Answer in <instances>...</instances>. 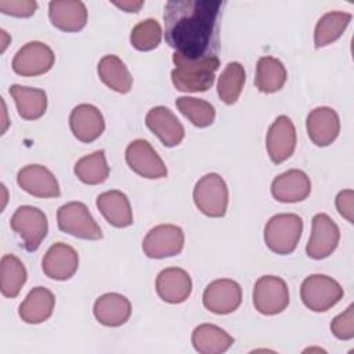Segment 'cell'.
I'll list each match as a JSON object with an SVG mask.
<instances>
[{"label": "cell", "mask_w": 354, "mask_h": 354, "mask_svg": "<svg viewBox=\"0 0 354 354\" xmlns=\"http://www.w3.org/2000/svg\"><path fill=\"white\" fill-rule=\"evenodd\" d=\"M124 155L129 167L144 178L156 180L167 176V169L162 158L152 148V145L142 138L131 141L127 145Z\"/></svg>", "instance_id": "10"}, {"label": "cell", "mask_w": 354, "mask_h": 354, "mask_svg": "<svg viewBox=\"0 0 354 354\" xmlns=\"http://www.w3.org/2000/svg\"><path fill=\"white\" fill-rule=\"evenodd\" d=\"M340 239L337 224L325 213H317L311 221V235L306 246V253L314 260L330 256Z\"/></svg>", "instance_id": "13"}, {"label": "cell", "mask_w": 354, "mask_h": 354, "mask_svg": "<svg viewBox=\"0 0 354 354\" xmlns=\"http://www.w3.org/2000/svg\"><path fill=\"white\" fill-rule=\"evenodd\" d=\"M184 231L174 224H159L148 231L142 241V250L149 259L173 257L184 248Z\"/></svg>", "instance_id": "9"}, {"label": "cell", "mask_w": 354, "mask_h": 354, "mask_svg": "<svg viewBox=\"0 0 354 354\" xmlns=\"http://www.w3.org/2000/svg\"><path fill=\"white\" fill-rule=\"evenodd\" d=\"M10 95L14 98L18 115L25 120L40 119L47 111V94L41 88L12 84Z\"/></svg>", "instance_id": "26"}, {"label": "cell", "mask_w": 354, "mask_h": 354, "mask_svg": "<svg viewBox=\"0 0 354 354\" xmlns=\"http://www.w3.org/2000/svg\"><path fill=\"white\" fill-rule=\"evenodd\" d=\"M155 289L163 301L178 304L189 297L192 292V279L185 270L169 267L158 274Z\"/></svg>", "instance_id": "19"}, {"label": "cell", "mask_w": 354, "mask_h": 354, "mask_svg": "<svg viewBox=\"0 0 354 354\" xmlns=\"http://www.w3.org/2000/svg\"><path fill=\"white\" fill-rule=\"evenodd\" d=\"M10 227L19 236L24 248L28 252H35L47 235L48 221L43 210L30 205H24L11 216Z\"/></svg>", "instance_id": "6"}, {"label": "cell", "mask_w": 354, "mask_h": 354, "mask_svg": "<svg viewBox=\"0 0 354 354\" xmlns=\"http://www.w3.org/2000/svg\"><path fill=\"white\" fill-rule=\"evenodd\" d=\"M171 82L178 91L199 93L209 90L214 83V73L220 66L217 55L203 58H188L174 51Z\"/></svg>", "instance_id": "2"}, {"label": "cell", "mask_w": 354, "mask_h": 354, "mask_svg": "<svg viewBox=\"0 0 354 354\" xmlns=\"http://www.w3.org/2000/svg\"><path fill=\"white\" fill-rule=\"evenodd\" d=\"M75 176L87 185H98L106 181L109 176V166L106 163L105 152L102 149L80 158L75 167Z\"/></svg>", "instance_id": "32"}, {"label": "cell", "mask_w": 354, "mask_h": 354, "mask_svg": "<svg viewBox=\"0 0 354 354\" xmlns=\"http://www.w3.org/2000/svg\"><path fill=\"white\" fill-rule=\"evenodd\" d=\"M113 6L126 11V12H138L144 6L142 0H123V1H112Z\"/></svg>", "instance_id": "39"}, {"label": "cell", "mask_w": 354, "mask_h": 354, "mask_svg": "<svg viewBox=\"0 0 354 354\" xmlns=\"http://www.w3.org/2000/svg\"><path fill=\"white\" fill-rule=\"evenodd\" d=\"M195 206L209 217H223L228 206V187L217 173H207L194 187Z\"/></svg>", "instance_id": "5"}, {"label": "cell", "mask_w": 354, "mask_h": 354, "mask_svg": "<svg viewBox=\"0 0 354 354\" xmlns=\"http://www.w3.org/2000/svg\"><path fill=\"white\" fill-rule=\"evenodd\" d=\"M54 306V293L44 286H36L26 295L25 300L19 304L18 314L24 322L36 325L47 321L53 315Z\"/></svg>", "instance_id": "24"}, {"label": "cell", "mask_w": 354, "mask_h": 354, "mask_svg": "<svg viewBox=\"0 0 354 354\" xmlns=\"http://www.w3.org/2000/svg\"><path fill=\"white\" fill-rule=\"evenodd\" d=\"M28 278L24 263L14 254H4L0 263V290L4 297L14 299L19 295Z\"/></svg>", "instance_id": "31"}, {"label": "cell", "mask_w": 354, "mask_h": 354, "mask_svg": "<svg viewBox=\"0 0 354 354\" xmlns=\"http://www.w3.org/2000/svg\"><path fill=\"white\" fill-rule=\"evenodd\" d=\"M55 61L53 50L41 41L24 44L12 59V71L19 76H40L47 73Z\"/></svg>", "instance_id": "12"}, {"label": "cell", "mask_w": 354, "mask_h": 354, "mask_svg": "<svg viewBox=\"0 0 354 354\" xmlns=\"http://www.w3.org/2000/svg\"><path fill=\"white\" fill-rule=\"evenodd\" d=\"M97 72L101 82L111 90L120 94H127L131 90L133 77L124 62L118 55H104L98 62Z\"/></svg>", "instance_id": "28"}, {"label": "cell", "mask_w": 354, "mask_h": 354, "mask_svg": "<svg viewBox=\"0 0 354 354\" xmlns=\"http://www.w3.org/2000/svg\"><path fill=\"white\" fill-rule=\"evenodd\" d=\"M336 209L339 214L348 223H354V191L343 189L336 196Z\"/></svg>", "instance_id": "38"}, {"label": "cell", "mask_w": 354, "mask_h": 354, "mask_svg": "<svg viewBox=\"0 0 354 354\" xmlns=\"http://www.w3.org/2000/svg\"><path fill=\"white\" fill-rule=\"evenodd\" d=\"M1 35H3L4 37H7V32H6V30H3V29H1ZM6 47H7V41H6V40H3V47H1V53H3L4 50H6Z\"/></svg>", "instance_id": "40"}, {"label": "cell", "mask_w": 354, "mask_h": 354, "mask_svg": "<svg viewBox=\"0 0 354 354\" xmlns=\"http://www.w3.org/2000/svg\"><path fill=\"white\" fill-rule=\"evenodd\" d=\"M296 129L290 118L279 115L268 129L267 133V152L270 159L279 165L289 159L296 148Z\"/></svg>", "instance_id": "14"}, {"label": "cell", "mask_w": 354, "mask_h": 354, "mask_svg": "<svg viewBox=\"0 0 354 354\" xmlns=\"http://www.w3.org/2000/svg\"><path fill=\"white\" fill-rule=\"evenodd\" d=\"M351 18L353 17L350 12H343V11L325 12L318 19L314 29L315 48H321L336 41L347 29Z\"/></svg>", "instance_id": "30"}, {"label": "cell", "mask_w": 354, "mask_h": 354, "mask_svg": "<svg viewBox=\"0 0 354 354\" xmlns=\"http://www.w3.org/2000/svg\"><path fill=\"white\" fill-rule=\"evenodd\" d=\"M57 224L62 232L88 241L102 238V231L83 202H68L57 210Z\"/></svg>", "instance_id": "7"}, {"label": "cell", "mask_w": 354, "mask_h": 354, "mask_svg": "<svg viewBox=\"0 0 354 354\" xmlns=\"http://www.w3.org/2000/svg\"><path fill=\"white\" fill-rule=\"evenodd\" d=\"M36 8L35 0H0V11L11 17L28 18L36 12Z\"/></svg>", "instance_id": "37"}, {"label": "cell", "mask_w": 354, "mask_h": 354, "mask_svg": "<svg viewBox=\"0 0 354 354\" xmlns=\"http://www.w3.org/2000/svg\"><path fill=\"white\" fill-rule=\"evenodd\" d=\"M145 124L165 147H176L184 140V126L166 106L151 108L145 116Z\"/></svg>", "instance_id": "16"}, {"label": "cell", "mask_w": 354, "mask_h": 354, "mask_svg": "<svg viewBox=\"0 0 354 354\" xmlns=\"http://www.w3.org/2000/svg\"><path fill=\"white\" fill-rule=\"evenodd\" d=\"M51 24L62 32H79L86 26L87 8L80 0H53L48 3Z\"/></svg>", "instance_id": "22"}, {"label": "cell", "mask_w": 354, "mask_h": 354, "mask_svg": "<svg viewBox=\"0 0 354 354\" xmlns=\"http://www.w3.org/2000/svg\"><path fill=\"white\" fill-rule=\"evenodd\" d=\"M303 232V220L295 213H279L272 216L264 227V242L277 254L295 252Z\"/></svg>", "instance_id": "3"}, {"label": "cell", "mask_w": 354, "mask_h": 354, "mask_svg": "<svg viewBox=\"0 0 354 354\" xmlns=\"http://www.w3.org/2000/svg\"><path fill=\"white\" fill-rule=\"evenodd\" d=\"M330 332L340 340L354 337V306L350 304L343 313L335 317L330 322Z\"/></svg>", "instance_id": "36"}, {"label": "cell", "mask_w": 354, "mask_h": 354, "mask_svg": "<svg viewBox=\"0 0 354 354\" xmlns=\"http://www.w3.org/2000/svg\"><path fill=\"white\" fill-rule=\"evenodd\" d=\"M306 129L310 140L317 147H328L339 136V115L335 109L329 106H318L307 115Z\"/></svg>", "instance_id": "18"}, {"label": "cell", "mask_w": 354, "mask_h": 354, "mask_svg": "<svg viewBox=\"0 0 354 354\" xmlns=\"http://www.w3.org/2000/svg\"><path fill=\"white\" fill-rule=\"evenodd\" d=\"M18 185L28 194L37 198H58L59 184L55 176L41 165H28L17 174Z\"/></svg>", "instance_id": "17"}, {"label": "cell", "mask_w": 354, "mask_h": 354, "mask_svg": "<svg viewBox=\"0 0 354 354\" xmlns=\"http://www.w3.org/2000/svg\"><path fill=\"white\" fill-rule=\"evenodd\" d=\"M79 267L77 252L64 242L53 243L41 260L43 272L55 281H66L75 275Z\"/></svg>", "instance_id": "15"}, {"label": "cell", "mask_w": 354, "mask_h": 354, "mask_svg": "<svg viewBox=\"0 0 354 354\" xmlns=\"http://www.w3.org/2000/svg\"><path fill=\"white\" fill-rule=\"evenodd\" d=\"M177 109L196 127H209L216 119L214 106L201 98L178 97L176 100Z\"/></svg>", "instance_id": "34"}, {"label": "cell", "mask_w": 354, "mask_h": 354, "mask_svg": "<svg viewBox=\"0 0 354 354\" xmlns=\"http://www.w3.org/2000/svg\"><path fill=\"white\" fill-rule=\"evenodd\" d=\"M93 313L101 325L116 328L129 321L131 315V303L126 296L111 292L95 300Z\"/></svg>", "instance_id": "23"}, {"label": "cell", "mask_w": 354, "mask_h": 354, "mask_svg": "<svg viewBox=\"0 0 354 354\" xmlns=\"http://www.w3.org/2000/svg\"><path fill=\"white\" fill-rule=\"evenodd\" d=\"M69 127L79 141L93 142L104 133L105 120L97 106L79 104L69 115Z\"/></svg>", "instance_id": "21"}, {"label": "cell", "mask_w": 354, "mask_h": 354, "mask_svg": "<svg viewBox=\"0 0 354 354\" xmlns=\"http://www.w3.org/2000/svg\"><path fill=\"white\" fill-rule=\"evenodd\" d=\"M286 79V68L278 58L270 55L259 58L254 77V84L259 91L264 94L277 93L283 87Z\"/></svg>", "instance_id": "29"}, {"label": "cell", "mask_w": 354, "mask_h": 354, "mask_svg": "<svg viewBox=\"0 0 354 354\" xmlns=\"http://www.w3.org/2000/svg\"><path fill=\"white\" fill-rule=\"evenodd\" d=\"M254 308L263 315H277L289 304L286 282L275 275L260 277L253 288Z\"/></svg>", "instance_id": "8"}, {"label": "cell", "mask_w": 354, "mask_h": 354, "mask_svg": "<svg viewBox=\"0 0 354 354\" xmlns=\"http://www.w3.org/2000/svg\"><path fill=\"white\" fill-rule=\"evenodd\" d=\"M224 3L217 0H171L165 4V39L188 58L216 55Z\"/></svg>", "instance_id": "1"}, {"label": "cell", "mask_w": 354, "mask_h": 354, "mask_svg": "<svg viewBox=\"0 0 354 354\" xmlns=\"http://www.w3.org/2000/svg\"><path fill=\"white\" fill-rule=\"evenodd\" d=\"M160 40L162 28L153 18H147L138 22L130 33V43L138 51H151L160 44Z\"/></svg>", "instance_id": "35"}, {"label": "cell", "mask_w": 354, "mask_h": 354, "mask_svg": "<svg viewBox=\"0 0 354 354\" xmlns=\"http://www.w3.org/2000/svg\"><path fill=\"white\" fill-rule=\"evenodd\" d=\"M311 192L310 177L299 169H290L277 176L271 183L272 196L282 203H296L307 199Z\"/></svg>", "instance_id": "20"}, {"label": "cell", "mask_w": 354, "mask_h": 354, "mask_svg": "<svg viewBox=\"0 0 354 354\" xmlns=\"http://www.w3.org/2000/svg\"><path fill=\"white\" fill-rule=\"evenodd\" d=\"M202 301L205 308L213 314H231L241 306L242 288L236 281L230 278L216 279L206 286Z\"/></svg>", "instance_id": "11"}, {"label": "cell", "mask_w": 354, "mask_h": 354, "mask_svg": "<svg viewBox=\"0 0 354 354\" xmlns=\"http://www.w3.org/2000/svg\"><path fill=\"white\" fill-rule=\"evenodd\" d=\"M343 293L340 283L324 274L308 275L300 286L303 304L315 313H324L336 306L342 300Z\"/></svg>", "instance_id": "4"}, {"label": "cell", "mask_w": 354, "mask_h": 354, "mask_svg": "<svg viewBox=\"0 0 354 354\" xmlns=\"http://www.w3.org/2000/svg\"><path fill=\"white\" fill-rule=\"evenodd\" d=\"M191 342L201 354H221L234 344V337L214 324H201L194 329Z\"/></svg>", "instance_id": "27"}, {"label": "cell", "mask_w": 354, "mask_h": 354, "mask_svg": "<svg viewBox=\"0 0 354 354\" xmlns=\"http://www.w3.org/2000/svg\"><path fill=\"white\" fill-rule=\"evenodd\" d=\"M245 80H246V72L242 64L228 62L223 69L221 75L218 76L217 94L220 100L227 105L235 104L243 90Z\"/></svg>", "instance_id": "33"}, {"label": "cell", "mask_w": 354, "mask_h": 354, "mask_svg": "<svg viewBox=\"0 0 354 354\" xmlns=\"http://www.w3.org/2000/svg\"><path fill=\"white\" fill-rule=\"evenodd\" d=\"M95 205L111 225L124 228L133 224V210L129 198L122 191L111 189L100 194Z\"/></svg>", "instance_id": "25"}]
</instances>
